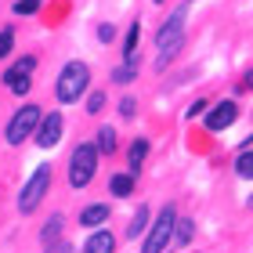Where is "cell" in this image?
<instances>
[{"instance_id": "obj_1", "label": "cell", "mask_w": 253, "mask_h": 253, "mask_svg": "<svg viewBox=\"0 0 253 253\" xmlns=\"http://www.w3.org/2000/svg\"><path fill=\"white\" fill-rule=\"evenodd\" d=\"M185 18H188V7H177L174 15L167 18V26L159 29V40H156L159 65H167V62L181 51V43H185Z\"/></svg>"}, {"instance_id": "obj_2", "label": "cell", "mask_w": 253, "mask_h": 253, "mask_svg": "<svg viewBox=\"0 0 253 253\" xmlns=\"http://www.w3.org/2000/svg\"><path fill=\"white\" fill-rule=\"evenodd\" d=\"M87 80H90V69L84 62H69L58 76V101H76L87 90Z\"/></svg>"}, {"instance_id": "obj_3", "label": "cell", "mask_w": 253, "mask_h": 253, "mask_svg": "<svg viewBox=\"0 0 253 253\" xmlns=\"http://www.w3.org/2000/svg\"><path fill=\"white\" fill-rule=\"evenodd\" d=\"M94 163H98V148L94 145H80L73 159H69V185L73 188H84L90 174H94Z\"/></svg>"}, {"instance_id": "obj_4", "label": "cell", "mask_w": 253, "mask_h": 253, "mask_svg": "<svg viewBox=\"0 0 253 253\" xmlns=\"http://www.w3.org/2000/svg\"><path fill=\"white\" fill-rule=\"evenodd\" d=\"M47 188H51V167L33 170L29 185L22 188V195H18V210H22V213H33V210H37V203L47 195Z\"/></svg>"}, {"instance_id": "obj_5", "label": "cell", "mask_w": 253, "mask_h": 253, "mask_svg": "<svg viewBox=\"0 0 253 253\" xmlns=\"http://www.w3.org/2000/svg\"><path fill=\"white\" fill-rule=\"evenodd\" d=\"M170 232H174V206H163V213L156 217V224H152V232H148L141 253H159L170 243Z\"/></svg>"}, {"instance_id": "obj_6", "label": "cell", "mask_w": 253, "mask_h": 253, "mask_svg": "<svg viewBox=\"0 0 253 253\" xmlns=\"http://www.w3.org/2000/svg\"><path fill=\"white\" fill-rule=\"evenodd\" d=\"M37 123H40V109H33V105L18 109L15 120L7 123V141H11V145H22V141L33 134V126H37Z\"/></svg>"}, {"instance_id": "obj_7", "label": "cell", "mask_w": 253, "mask_h": 253, "mask_svg": "<svg viewBox=\"0 0 253 253\" xmlns=\"http://www.w3.org/2000/svg\"><path fill=\"white\" fill-rule=\"evenodd\" d=\"M33 69H37V58H18V62L4 73L7 90H15V94H26V90H29V73H33Z\"/></svg>"}, {"instance_id": "obj_8", "label": "cell", "mask_w": 253, "mask_h": 253, "mask_svg": "<svg viewBox=\"0 0 253 253\" xmlns=\"http://www.w3.org/2000/svg\"><path fill=\"white\" fill-rule=\"evenodd\" d=\"M58 137H62V116L58 112H47V116L40 120V126H37V145L40 148H54Z\"/></svg>"}, {"instance_id": "obj_9", "label": "cell", "mask_w": 253, "mask_h": 253, "mask_svg": "<svg viewBox=\"0 0 253 253\" xmlns=\"http://www.w3.org/2000/svg\"><path fill=\"white\" fill-rule=\"evenodd\" d=\"M232 123H235V105L232 101H221V105L206 116V126H210V130H224V126H232Z\"/></svg>"}, {"instance_id": "obj_10", "label": "cell", "mask_w": 253, "mask_h": 253, "mask_svg": "<svg viewBox=\"0 0 253 253\" xmlns=\"http://www.w3.org/2000/svg\"><path fill=\"white\" fill-rule=\"evenodd\" d=\"M112 250H116V239L109 232H94L87 239V246H84V253H112Z\"/></svg>"}, {"instance_id": "obj_11", "label": "cell", "mask_w": 253, "mask_h": 253, "mask_svg": "<svg viewBox=\"0 0 253 253\" xmlns=\"http://www.w3.org/2000/svg\"><path fill=\"white\" fill-rule=\"evenodd\" d=\"M145 152H148V141L145 137H137V141L130 145V177L141 170V163H145Z\"/></svg>"}, {"instance_id": "obj_12", "label": "cell", "mask_w": 253, "mask_h": 253, "mask_svg": "<svg viewBox=\"0 0 253 253\" xmlns=\"http://www.w3.org/2000/svg\"><path fill=\"white\" fill-rule=\"evenodd\" d=\"M105 217H109V206H87V210L80 213V221L84 224H101Z\"/></svg>"}, {"instance_id": "obj_13", "label": "cell", "mask_w": 253, "mask_h": 253, "mask_svg": "<svg viewBox=\"0 0 253 253\" xmlns=\"http://www.w3.org/2000/svg\"><path fill=\"white\" fill-rule=\"evenodd\" d=\"M94 148H101V152H112V148H116V130H112V126H101Z\"/></svg>"}, {"instance_id": "obj_14", "label": "cell", "mask_w": 253, "mask_h": 253, "mask_svg": "<svg viewBox=\"0 0 253 253\" xmlns=\"http://www.w3.org/2000/svg\"><path fill=\"white\" fill-rule=\"evenodd\" d=\"M130 188H134L130 174H116V177H112V192H116V195H130Z\"/></svg>"}, {"instance_id": "obj_15", "label": "cell", "mask_w": 253, "mask_h": 253, "mask_svg": "<svg viewBox=\"0 0 253 253\" xmlns=\"http://www.w3.org/2000/svg\"><path fill=\"white\" fill-rule=\"evenodd\" d=\"M235 170H239V177H253V152H250V145H246V152L239 156Z\"/></svg>"}, {"instance_id": "obj_16", "label": "cell", "mask_w": 253, "mask_h": 253, "mask_svg": "<svg viewBox=\"0 0 253 253\" xmlns=\"http://www.w3.org/2000/svg\"><path fill=\"white\" fill-rule=\"evenodd\" d=\"M145 221H148V210H145V206H137V213L130 217V228H126V235H141Z\"/></svg>"}, {"instance_id": "obj_17", "label": "cell", "mask_w": 253, "mask_h": 253, "mask_svg": "<svg viewBox=\"0 0 253 253\" xmlns=\"http://www.w3.org/2000/svg\"><path fill=\"white\" fill-rule=\"evenodd\" d=\"M11 43H15V29H4V33H0V58L11 51Z\"/></svg>"}, {"instance_id": "obj_18", "label": "cell", "mask_w": 253, "mask_h": 253, "mask_svg": "<svg viewBox=\"0 0 253 253\" xmlns=\"http://www.w3.org/2000/svg\"><path fill=\"white\" fill-rule=\"evenodd\" d=\"M40 4H43V0H18L15 11H18V15H33V11H37Z\"/></svg>"}, {"instance_id": "obj_19", "label": "cell", "mask_w": 253, "mask_h": 253, "mask_svg": "<svg viewBox=\"0 0 253 253\" xmlns=\"http://www.w3.org/2000/svg\"><path fill=\"white\" fill-rule=\"evenodd\" d=\"M177 228V243H188V239H192V232H195V228H192V221H181V224H174Z\"/></svg>"}, {"instance_id": "obj_20", "label": "cell", "mask_w": 253, "mask_h": 253, "mask_svg": "<svg viewBox=\"0 0 253 253\" xmlns=\"http://www.w3.org/2000/svg\"><path fill=\"white\" fill-rule=\"evenodd\" d=\"M134 47H137V29H130V33H126V43H123L126 58H134Z\"/></svg>"}, {"instance_id": "obj_21", "label": "cell", "mask_w": 253, "mask_h": 253, "mask_svg": "<svg viewBox=\"0 0 253 253\" xmlns=\"http://www.w3.org/2000/svg\"><path fill=\"white\" fill-rule=\"evenodd\" d=\"M58 228H62V217H51V224H47V246L58 239Z\"/></svg>"}, {"instance_id": "obj_22", "label": "cell", "mask_w": 253, "mask_h": 253, "mask_svg": "<svg viewBox=\"0 0 253 253\" xmlns=\"http://www.w3.org/2000/svg\"><path fill=\"white\" fill-rule=\"evenodd\" d=\"M101 105H105V94H94V98L87 101V109H90V112H101Z\"/></svg>"}, {"instance_id": "obj_23", "label": "cell", "mask_w": 253, "mask_h": 253, "mask_svg": "<svg viewBox=\"0 0 253 253\" xmlns=\"http://www.w3.org/2000/svg\"><path fill=\"white\" fill-rule=\"evenodd\" d=\"M120 112H123V116H130V112H134V101H130V98H123V105H120Z\"/></svg>"}, {"instance_id": "obj_24", "label": "cell", "mask_w": 253, "mask_h": 253, "mask_svg": "<svg viewBox=\"0 0 253 253\" xmlns=\"http://www.w3.org/2000/svg\"><path fill=\"white\" fill-rule=\"evenodd\" d=\"M98 37H101V43L112 40V26H101V29H98Z\"/></svg>"}]
</instances>
